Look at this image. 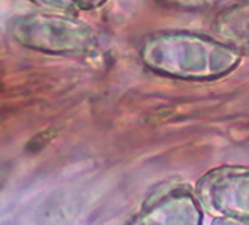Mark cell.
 I'll return each instance as SVG.
<instances>
[{
    "mask_svg": "<svg viewBox=\"0 0 249 225\" xmlns=\"http://www.w3.org/2000/svg\"><path fill=\"white\" fill-rule=\"evenodd\" d=\"M140 57L152 72L179 80H215L239 66L242 56L213 36L164 30L146 36Z\"/></svg>",
    "mask_w": 249,
    "mask_h": 225,
    "instance_id": "obj_1",
    "label": "cell"
},
{
    "mask_svg": "<svg viewBox=\"0 0 249 225\" xmlns=\"http://www.w3.org/2000/svg\"><path fill=\"white\" fill-rule=\"evenodd\" d=\"M72 14H29L9 23L11 36L24 48L50 54L80 56L98 45V35Z\"/></svg>",
    "mask_w": 249,
    "mask_h": 225,
    "instance_id": "obj_2",
    "label": "cell"
},
{
    "mask_svg": "<svg viewBox=\"0 0 249 225\" xmlns=\"http://www.w3.org/2000/svg\"><path fill=\"white\" fill-rule=\"evenodd\" d=\"M129 225H198V212L182 188L152 195Z\"/></svg>",
    "mask_w": 249,
    "mask_h": 225,
    "instance_id": "obj_3",
    "label": "cell"
},
{
    "mask_svg": "<svg viewBox=\"0 0 249 225\" xmlns=\"http://www.w3.org/2000/svg\"><path fill=\"white\" fill-rule=\"evenodd\" d=\"M213 38L239 56H249V0L225 6L210 26Z\"/></svg>",
    "mask_w": 249,
    "mask_h": 225,
    "instance_id": "obj_4",
    "label": "cell"
},
{
    "mask_svg": "<svg viewBox=\"0 0 249 225\" xmlns=\"http://www.w3.org/2000/svg\"><path fill=\"white\" fill-rule=\"evenodd\" d=\"M32 2L41 8L59 11V12H65V14H75L78 11L77 5L74 3V0H32Z\"/></svg>",
    "mask_w": 249,
    "mask_h": 225,
    "instance_id": "obj_5",
    "label": "cell"
},
{
    "mask_svg": "<svg viewBox=\"0 0 249 225\" xmlns=\"http://www.w3.org/2000/svg\"><path fill=\"white\" fill-rule=\"evenodd\" d=\"M107 0H74V3L77 5L78 9H96L99 6H102Z\"/></svg>",
    "mask_w": 249,
    "mask_h": 225,
    "instance_id": "obj_6",
    "label": "cell"
}]
</instances>
